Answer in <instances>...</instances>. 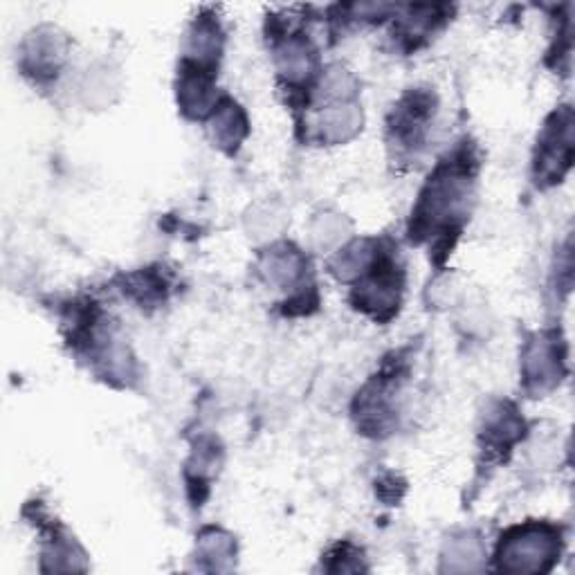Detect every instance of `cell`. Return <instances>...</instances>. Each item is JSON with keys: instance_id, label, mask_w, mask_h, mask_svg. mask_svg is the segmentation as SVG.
Returning a JSON list of instances; mask_svg holds the SVG:
<instances>
[{"instance_id": "cell-6", "label": "cell", "mask_w": 575, "mask_h": 575, "mask_svg": "<svg viewBox=\"0 0 575 575\" xmlns=\"http://www.w3.org/2000/svg\"><path fill=\"white\" fill-rule=\"evenodd\" d=\"M279 70L288 81H301L313 70V50L301 39H290L279 50Z\"/></svg>"}, {"instance_id": "cell-1", "label": "cell", "mask_w": 575, "mask_h": 575, "mask_svg": "<svg viewBox=\"0 0 575 575\" xmlns=\"http://www.w3.org/2000/svg\"><path fill=\"white\" fill-rule=\"evenodd\" d=\"M560 553V535L551 526L517 528L499 546V567L506 571H544Z\"/></svg>"}, {"instance_id": "cell-4", "label": "cell", "mask_w": 575, "mask_h": 575, "mask_svg": "<svg viewBox=\"0 0 575 575\" xmlns=\"http://www.w3.org/2000/svg\"><path fill=\"white\" fill-rule=\"evenodd\" d=\"M63 59V43L61 36L48 30V34L36 32L30 41H27V52H25V61L34 72L43 75V70H57L59 61Z\"/></svg>"}, {"instance_id": "cell-3", "label": "cell", "mask_w": 575, "mask_h": 575, "mask_svg": "<svg viewBox=\"0 0 575 575\" xmlns=\"http://www.w3.org/2000/svg\"><path fill=\"white\" fill-rule=\"evenodd\" d=\"M560 355L553 340H540L533 344L524 358L526 380L535 382L537 389L553 387L560 380Z\"/></svg>"}, {"instance_id": "cell-2", "label": "cell", "mask_w": 575, "mask_h": 575, "mask_svg": "<svg viewBox=\"0 0 575 575\" xmlns=\"http://www.w3.org/2000/svg\"><path fill=\"white\" fill-rule=\"evenodd\" d=\"M571 111L555 113L553 124L544 129L540 140V155H537V176L542 180L555 182L564 176L573 160V138H571Z\"/></svg>"}, {"instance_id": "cell-5", "label": "cell", "mask_w": 575, "mask_h": 575, "mask_svg": "<svg viewBox=\"0 0 575 575\" xmlns=\"http://www.w3.org/2000/svg\"><path fill=\"white\" fill-rule=\"evenodd\" d=\"M212 133L218 146H230V149L234 146L236 149L239 142L245 138V133H248V122H245L241 108L232 102H227L214 117Z\"/></svg>"}, {"instance_id": "cell-7", "label": "cell", "mask_w": 575, "mask_h": 575, "mask_svg": "<svg viewBox=\"0 0 575 575\" xmlns=\"http://www.w3.org/2000/svg\"><path fill=\"white\" fill-rule=\"evenodd\" d=\"M263 270H266L270 281L286 286V284H292V281H297L301 270H304V259H301V254L295 250L277 248L266 257Z\"/></svg>"}]
</instances>
